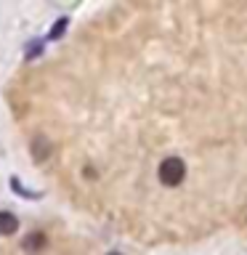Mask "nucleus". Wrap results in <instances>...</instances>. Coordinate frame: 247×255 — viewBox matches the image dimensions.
<instances>
[{
    "instance_id": "obj_7",
    "label": "nucleus",
    "mask_w": 247,
    "mask_h": 255,
    "mask_svg": "<svg viewBox=\"0 0 247 255\" xmlns=\"http://www.w3.org/2000/svg\"><path fill=\"white\" fill-rule=\"evenodd\" d=\"M109 255H120V253H109Z\"/></svg>"
},
{
    "instance_id": "obj_3",
    "label": "nucleus",
    "mask_w": 247,
    "mask_h": 255,
    "mask_svg": "<svg viewBox=\"0 0 247 255\" xmlns=\"http://www.w3.org/2000/svg\"><path fill=\"white\" fill-rule=\"evenodd\" d=\"M43 245H45V237L40 234V231H32V234L24 239L21 247H24L27 253H37V250H43Z\"/></svg>"
},
{
    "instance_id": "obj_2",
    "label": "nucleus",
    "mask_w": 247,
    "mask_h": 255,
    "mask_svg": "<svg viewBox=\"0 0 247 255\" xmlns=\"http://www.w3.org/2000/svg\"><path fill=\"white\" fill-rule=\"evenodd\" d=\"M16 229H19V218H16L13 213H0V237H8V234H16Z\"/></svg>"
},
{
    "instance_id": "obj_4",
    "label": "nucleus",
    "mask_w": 247,
    "mask_h": 255,
    "mask_svg": "<svg viewBox=\"0 0 247 255\" xmlns=\"http://www.w3.org/2000/svg\"><path fill=\"white\" fill-rule=\"evenodd\" d=\"M11 186H13V191H16V194H19V197H27V199H37V194H35V191H29L27 186H21V183H19V178H11Z\"/></svg>"
},
{
    "instance_id": "obj_6",
    "label": "nucleus",
    "mask_w": 247,
    "mask_h": 255,
    "mask_svg": "<svg viewBox=\"0 0 247 255\" xmlns=\"http://www.w3.org/2000/svg\"><path fill=\"white\" fill-rule=\"evenodd\" d=\"M37 53H43V40H29V45H27V59H35Z\"/></svg>"
},
{
    "instance_id": "obj_1",
    "label": "nucleus",
    "mask_w": 247,
    "mask_h": 255,
    "mask_svg": "<svg viewBox=\"0 0 247 255\" xmlns=\"http://www.w3.org/2000/svg\"><path fill=\"white\" fill-rule=\"evenodd\" d=\"M186 178V165L178 157H167L162 165H159V181L165 186H178V183Z\"/></svg>"
},
{
    "instance_id": "obj_5",
    "label": "nucleus",
    "mask_w": 247,
    "mask_h": 255,
    "mask_svg": "<svg viewBox=\"0 0 247 255\" xmlns=\"http://www.w3.org/2000/svg\"><path fill=\"white\" fill-rule=\"evenodd\" d=\"M64 32H67V19H56V24H53V29H51V40H56V37H61Z\"/></svg>"
}]
</instances>
